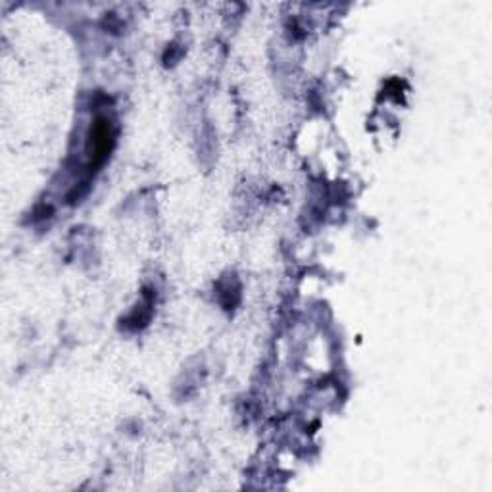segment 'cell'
<instances>
[{
  "instance_id": "cell-1",
  "label": "cell",
  "mask_w": 492,
  "mask_h": 492,
  "mask_svg": "<svg viewBox=\"0 0 492 492\" xmlns=\"http://www.w3.org/2000/svg\"><path fill=\"white\" fill-rule=\"evenodd\" d=\"M112 145H114V133H112V127H110L108 120L104 117H98L95 122V127L90 129V156H93V162H95V167L100 166L106 156L112 150Z\"/></svg>"
},
{
  "instance_id": "cell-2",
  "label": "cell",
  "mask_w": 492,
  "mask_h": 492,
  "mask_svg": "<svg viewBox=\"0 0 492 492\" xmlns=\"http://www.w3.org/2000/svg\"><path fill=\"white\" fill-rule=\"evenodd\" d=\"M150 306H152V302L150 300H147L145 304H141V306H137V310L129 315V320H127L129 329H141V327L147 325L148 320H150V315H152Z\"/></svg>"
}]
</instances>
